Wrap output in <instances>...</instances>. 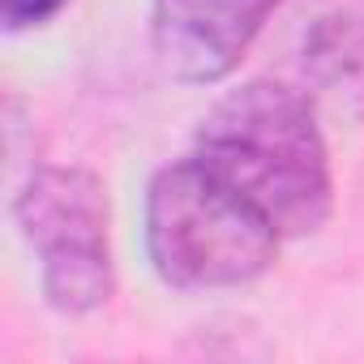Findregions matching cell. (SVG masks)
<instances>
[{"instance_id": "1", "label": "cell", "mask_w": 364, "mask_h": 364, "mask_svg": "<svg viewBox=\"0 0 364 364\" xmlns=\"http://www.w3.org/2000/svg\"><path fill=\"white\" fill-rule=\"evenodd\" d=\"M198 163L232 185L279 236H309L330 215V163L313 107L279 82L223 95L198 129Z\"/></svg>"}, {"instance_id": "2", "label": "cell", "mask_w": 364, "mask_h": 364, "mask_svg": "<svg viewBox=\"0 0 364 364\" xmlns=\"http://www.w3.org/2000/svg\"><path fill=\"white\" fill-rule=\"evenodd\" d=\"M279 232L232 185L189 159L163 167L146 198V249L163 283L185 291L245 287L274 262Z\"/></svg>"}, {"instance_id": "3", "label": "cell", "mask_w": 364, "mask_h": 364, "mask_svg": "<svg viewBox=\"0 0 364 364\" xmlns=\"http://www.w3.org/2000/svg\"><path fill=\"white\" fill-rule=\"evenodd\" d=\"M18 228L39 253L43 291L60 313H90L112 296L107 193L86 167H39L14 202Z\"/></svg>"}, {"instance_id": "4", "label": "cell", "mask_w": 364, "mask_h": 364, "mask_svg": "<svg viewBox=\"0 0 364 364\" xmlns=\"http://www.w3.org/2000/svg\"><path fill=\"white\" fill-rule=\"evenodd\" d=\"M274 5L279 0H154L150 43L159 69L189 86L223 82Z\"/></svg>"}, {"instance_id": "5", "label": "cell", "mask_w": 364, "mask_h": 364, "mask_svg": "<svg viewBox=\"0 0 364 364\" xmlns=\"http://www.w3.org/2000/svg\"><path fill=\"white\" fill-rule=\"evenodd\" d=\"M304 77L334 112L364 120V14H334L313 26Z\"/></svg>"}, {"instance_id": "6", "label": "cell", "mask_w": 364, "mask_h": 364, "mask_svg": "<svg viewBox=\"0 0 364 364\" xmlns=\"http://www.w3.org/2000/svg\"><path fill=\"white\" fill-rule=\"evenodd\" d=\"M60 5H65V0H5V5H0V14H5V26H9V31H26V26L48 22Z\"/></svg>"}]
</instances>
